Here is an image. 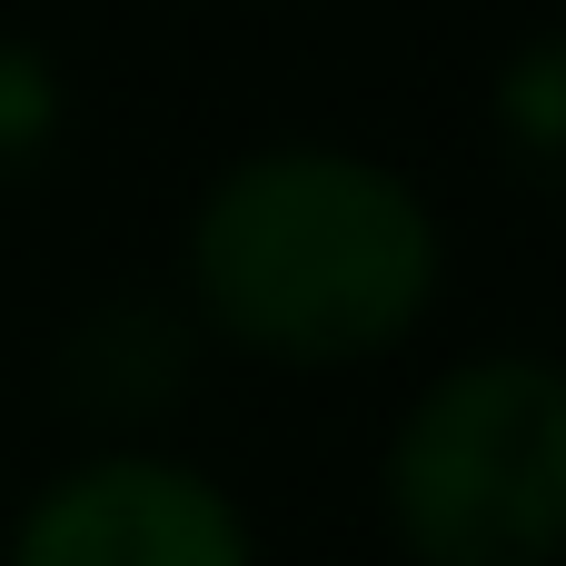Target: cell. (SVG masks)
I'll return each mask as SVG.
<instances>
[{
  "label": "cell",
  "instance_id": "5b68a950",
  "mask_svg": "<svg viewBox=\"0 0 566 566\" xmlns=\"http://www.w3.org/2000/svg\"><path fill=\"white\" fill-rule=\"evenodd\" d=\"M60 139H70V80H60V60L40 40L0 30V189L40 179Z\"/></svg>",
  "mask_w": 566,
  "mask_h": 566
},
{
  "label": "cell",
  "instance_id": "8992f818",
  "mask_svg": "<svg viewBox=\"0 0 566 566\" xmlns=\"http://www.w3.org/2000/svg\"><path fill=\"white\" fill-rule=\"evenodd\" d=\"M488 109H497L507 159H517L537 189H557V149H566V40H527V50L507 60V80L488 90Z\"/></svg>",
  "mask_w": 566,
  "mask_h": 566
},
{
  "label": "cell",
  "instance_id": "277c9868",
  "mask_svg": "<svg viewBox=\"0 0 566 566\" xmlns=\"http://www.w3.org/2000/svg\"><path fill=\"white\" fill-rule=\"evenodd\" d=\"M189 378H199V318L159 289H119V298L80 308L50 358L60 408L90 428H149L189 398Z\"/></svg>",
  "mask_w": 566,
  "mask_h": 566
},
{
  "label": "cell",
  "instance_id": "6da1fadb",
  "mask_svg": "<svg viewBox=\"0 0 566 566\" xmlns=\"http://www.w3.org/2000/svg\"><path fill=\"white\" fill-rule=\"evenodd\" d=\"M189 298L279 368H358L428 318L438 219L358 149H259L189 219Z\"/></svg>",
  "mask_w": 566,
  "mask_h": 566
},
{
  "label": "cell",
  "instance_id": "3957f363",
  "mask_svg": "<svg viewBox=\"0 0 566 566\" xmlns=\"http://www.w3.org/2000/svg\"><path fill=\"white\" fill-rule=\"evenodd\" d=\"M10 566H249V527L199 468L99 458L20 517Z\"/></svg>",
  "mask_w": 566,
  "mask_h": 566
},
{
  "label": "cell",
  "instance_id": "7a4b0ae2",
  "mask_svg": "<svg viewBox=\"0 0 566 566\" xmlns=\"http://www.w3.org/2000/svg\"><path fill=\"white\" fill-rule=\"evenodd\" d=\"M388 527L418 566H557L566 378L547 358L448 368L388 438Z\"/></svg>",
  "mask_w": 566,
  "mask_h": 566
}]
</instances>
